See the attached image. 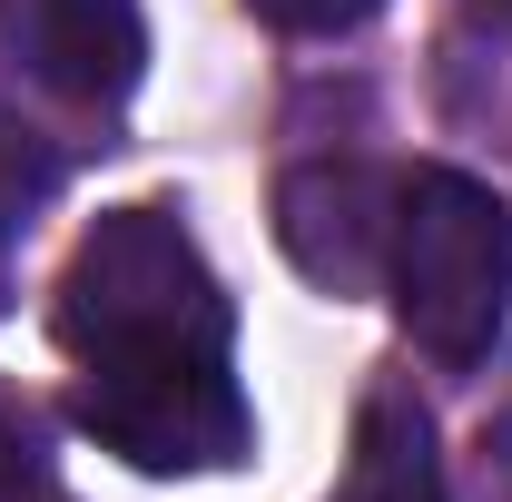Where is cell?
<instances>
[{"label": "cell", "instance_id": "cell-1", "mask_svg": "<svg viewBox=\"0 0 512 502\" xmlns=\"http://www.w3.org/2000/svg\"><path fill=\"white\" fill-rule=\"evenodd\" d=\"M50 335L69 365L227 355V286L168 207H109L50 296Z\"/></svg>", "mask_w": 512, "mask_h": 502}, {"label": "cell", "instance_id": "cell-2", "mask_svg": "<svg viewBox=\"0 0 512 502\" xmlns=\"http://www.w3.org/2000/svg\"><path fill=\"white\" fill-rule=\"evenodd\" d=\"M394 315L424 355L473 365L512 315V207L463 168H414L394 188Z\"/></svg>", "mask_w": 512, "mask_h": 502}, {"label": "cell", "instance_id": "cell-3", "mask_svg": "<svg viewBox=\"0 0 512 502\" xmlns=\"http://www.w3.org/2000/svg\"><path fill=\"white\" fill-rule=\"evenodd\" d=\"M79 434L109 443L138 473H217L247 453V394L227 355H138V365H79L69 384Z\"/></svg>", "mask_w": 512, "mask_h": 502}, {"label": "cell", "instance_id": "cell-4", "mask_svg": "<svg viewBox=\"0 0 512 502\" xmlns=\"http://www.w3.org/2000/svg\"><path fill=\"white\" fill-rule=\"evenodd\" d=\"M148 60L138 0H0V69L60 109H119Z\"/></svg>", "mask_w": 512, "mask_h": 502}, {"label": "cell", "instance_id": "cell-5", "mask_svg": "<svg viewBox=\"0 0 512 502\" xmlns=\"http://www.w3.org/2000/svg\"><path fill=\"white\" fill-rule=\"evenodd\" d=\"M276 247L286 266L325 286V296H365L394 256V188L355 158H316V168H286L276 188Z\"/></svg>", "mask_w": 512, "mask_h": 502}, {"label": "cell", "instance_id": "cell-6", "mask_svg": "<svg viewBox=\"0 0 512 502\" xmlns=\"http://www.w3.org/2000/svg\"><path fill=\"white\" fill-rule=\"evenodd\" d=\"M325 502H453L444 493V453H434V414L414 394H365L345 473Z\"/></svg>", "mask_w": 512, "mask_h": 502}, {"label": "cell", "instance_id": "cell-7", "mask_svg": "<svg viewBox=\"0 0 512 502\" xmlns=\"http://www.w3.org/2000/svg\"><path fill=\"white\" fill-rule=\"evenodd\" d=\"M434 99L463 138L512 158V0H463L434 60Z\"/></svg>", "mask_w": 512, "mask_h": 502}, {"label": "cell", "instance_id": "cell-8", "mask_svg": "<svg viewBox=\"0 0 512 502\" xmlns=\"http://www.w3.org/2000/svg\"><path fill=\"white\" fill-rule=\"evenodd\" d=\"M266 30H296V40H325V30H355V20H375L384 0H247Z\"/></svg>", "mask_w": 512, "mask_h": 502}, {"label": "cell", "instance_id": "cell-9", "mask_svg": "<svg viewBox=\"0 0 512 502\" xmlns=\"http://www.w3.org/2000/svg\"><path fill=\"white\" fill-rule=\"evenodd\" d=\"M40 434H30V414L0 394V502H40Z\"/></svg>", "mask_w": 512, "mask_h": 502}]
</instances>
